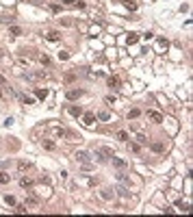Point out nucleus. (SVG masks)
<instances>
[{"instance_id": "1a4fd4ad", "label": "nucleus", "mask_w": 193, "mask_h": 217, "mask_svg": "<svg viewBox=\"0 0 193 217\" xmlns=\"http://www.w3.org/2000/svg\"><path fill=\"white\" fill-rule=\"evenodd\" d=\"M9 180H11V176H9V174H4V171H2V174H0V185H7Z\"/></svg>"}, {"instance_id": "423d86ee", "label": "nucleus", "mask_w": 193, "mask_h": 217, "mask_svg": "<svg viewBox=\"0 0 193 217\" xmlns=\"http://www.w3.org/2000/svg\"><path fill=\"white\" fill-rule=\"evenodd\" d=\"M67 113H70V115H74V117H78V115H82V109H80V107H70V109H67Z\"/></svg>"}, {"instance_id": "f8f14e48", "label": "nucleus", "mask_w": 193, "mask_h": 217, "mask_svg": "<svg viewBox=\"0 0 193 217\" xmlns=\"http://www.w3.org/2000/svg\"><path fill=\"white\" fill-rule=\"evenodd\" d=\"M117 139H119V141H126V139H128V132H126V130H119V132H117Z\"/></svg>"}, {"instance_id": "0eeeda50", "label": "nucleus", "mask_w": 193, "mask_h": 217, "mask_svg": "<svg viewBox=\"0 0 193 217\" xmlns=\"http://www.w3.org/2000/svg\"><path fill=\"white\" fill-rule=\"evenodd\" d=\"M24 206H33V208H35V206H39V200H37V198H28Z\"/></svg>"}, {"instance_id": "4be33fe9", "label": "nucleus", "mask_w": 193, "mask_h": 217, "mask_svg": "<svg viewBox=\"0 0 193 217\" xmlns=\"http://www.w3.org/2000/svg\"><path fill=\"white\" fill-rule=\"evenodd\" d=\"M63 4H74V0H63Z\"/></svg>"}, {"instance_id": "a211bd4d", "label": "nucleus", "mask_w": 193, "mask_h": 217, "mask_svg": "<svg viewBox=\"0 0 193 217\" xmlns=\"http://www.w3.org/2000/svg\"><path fill=\"white\" fill-rule=\"evenodd\" d=\"M4 202H7L9 206H13V204H15V198H11V196H7V198H4Z\"/></svg>"}, {"instance_id": "ddd939ff", "label": "nucleus", "mask_w": 193, "mask_h": 217, "mask_svg": "<svg viewBox=\"0 0 193 217\" xmlns=\"http://www.w3.org/2000/svg\"><path fill=\"white\" fill-rule=\"evenodd\" d=\"M113 163L117 165V167H126V163H124L122 159H115V154H113Z\"/></svg>"}, {"instance_id": "20e7f679", "label": "nucleus", "mask_w": 193, "mask_h": 217, "mask_svg": "<svg viewBox=\"0 0 193 217\" xmlns=\"http://www.w3.org/2000/svg\"><path fill=\"white\" fill-rule=\"evenodd\" d=\"M46 37H48V41H59V39H61V33H59V31H50Z\"/></svg>"}, {"instance_id": "aec40b11", "label": "nucleus", "mask_w": 193, "mask_h": 217, "mask_svg": "<svg viewBox=\"0 0 193 217\" xmlns=\"http://www.w3.org/2000/svg\"><path fill=\"white\" fill-rule=\"evenodd\" d=\"M18 167H20V169H28L31 165H28V163H24V161H20V163H18Z\"/></svg>"}, {"instance_id": "39448f33", "label": "nucleus", "mask_w": 193, "mask_h": 217, "mask_svg": "<svg viewBox=\"0 0 193 217\" xmlns=\"http://www.w3.org/2000/svg\"><path fill=\"white\" fill-rule=\"evenodd\" d=\"M148 117H150L152 122H156V124H158V122H163L161 113H156V111H150V113H148Z\"/></svg>"}, {"instance_id": "f3484780", "label": "nucleus", "mask_w": 193, "mask_h": 217, "mask_svg": "<svg viewBox=\"0 0 193 217\" xmlns=\"http://www.w3.org/2000/svg\"><path fill=\"white\" fill-rule=\"evenodd\" d=\"M152 148L156 150V152H163V150H165V146H163V143H152Z\"/></svg>"}, {"instance_id": "9d476101", "label": "nucleus", "mask_w": 193, "mask_h": 217, "mask_svg": "<svg viewBox=\"0 0 193 217\" xmlns=\"http://www.w3.org/2000/svg\"><path fill=\"white\" fill-rule=\"evenodd\" d=\"M20 185L24 187V189H26V187H33V180H31V178H22V180H20Z\"/></svg>"}, {"instance_id": "4468645a", "label": "nucleus", "mask_w": 193, "mask_h": 217, "mask_svg": "<svg viewBox=\"0 0 193 217\" xmlns=\"http://www.w3.org/2000/svg\"><path fill=\"white\" fill-rule=\"evenodd\" d=\"M124 4H126V7H128V9H132V11L137 9V2H132V0H124Z\"/></svg>"}, {"instance_id": "412c9836", "label": "nucleus", "mask_w": 193, "mask_h": 217, "mask_svg": "<svg viewBox=\"0 0 193 217\" xmlns=\"http://www.w3.org/2000/svg\"><path fill=\"white\" fill-rule=\"evenodd\" d=\"M11 35H22V31L18 28V26H13V28H11Z\"/></svg>"}, {"instance_id": "f257e3e1", "label": "nucleus", "mask_w": 193, "mask_h": 217, "mask_svg": "<svg viewBox=\"0 0 193 217\" xmlns=\"http://www.w3.org/2000/svg\"><path fill=\"white\" fill-rule=\"evenodd\" d=\"M65 96H67V100H76V98H80V96H82V89H70Z\"/></svg>"}, {"instance_id": "9b49d317", "label": "nucleus", "mask_w": 193, "mask_h": 217, "mask_svg": "<svg viewBox=\"0 0 193 217\" xmlns=\"http://www.w3.org/2000/svg\"><path fill=\"white\" fill-rule=\"evenodd\" d=\"M109 87H119V78H117V76L109 78Z\"/></svg>"}, {"instance_id": "6ab92c4d", "label": "nucleus", "mask_w": 193, "mask_h": 217, "mask_svg": "<svg viewBox=\"0 0 193 217\" xmlns=\"http://www.w3.org/2000/svg\"><path fill=\"white\" fill-rule=\"evenodd\" d=\"M43 148H46V150H54V143L52 141H43Z\"/></svg>"}, {"instance_id": "7ed1b4c3", "label": "nucleus", "mask_w": 193, "mask_h": 217, "mask_svg": "<svg viewBox=\"0 0 193 217\" xmlns=\"http://www.w3.org/2000/svg\"><path fill=\"white\" fill-rule=\"evenodd\" d=\"M76 161H78V163H87V161H89V152H85V150L76 152Z\"/></svg>"}, {"instance_id": "dca6fc26", "label": "nucleus", "mask_w": 193, "mask_h": 217, "mask_svg": "<svg viewBox=\"0 0 193 217\" xmlns=\"http://www.w3.org/2000/svg\"><path fill=\"white\" fill-rule=\"evenodd\" d=\"M139 113H141V111H139V109H132V111H130V113H128V120H130V117H139Z\"/></svg>"}, {"instance_id": "6e6552de", "label": "nucleus", "mask_w": 193, "mask_h": 217, "mask_svg": "<svg viewBox=\"0 0 193 217\" xmlns=\"http://www.w3.org/2000/svg\"><path fill=\"white\" fill-rule=\"evenodd\" d=\"M35 93H37V98H39V100H46L48 98V89H37Z\"/></svg>"}, {"instance_id": "f03ea898", "label": "nucleus", "mask_w": 193, "mask_h": 217, "mask_svg": "<svg viewBox=\"0 0 193 217\" xmlns=\"http://www.w3.org/2000/svg\"><path fill=\"white\" fill-rule=\"evenodd\" d=\"M93 122H96V115H93V113H85V115H82V124H85V126H93Z\"/></svg>"}, {"instance_id": "5701e85b", "label": "nucleus", "mask_w": 193, "mask_h": 217, "mask_svg": "<svg viewBox=\"0 0 193 217\" xmlns=\"http://www.w3.org/2000/svg\"><path fill=\"white\" fill-rule=\"evenodd\" d=\"M2 2H9V4H13V0H2Z\"/></svg>"}, {"instance_id": "2eb2a0df", "label": "nucleus", "mask_w": 193, "mask_h": 217, "mask_svg": "<svg viewBox=\"0 0 193 217\" xmlns=\"http://www.w3.org/2000/svg\"><path fill=\"white\" fill-rule=\"evenodd\" d=\"M137 39H139L137 33H130V35H128V43H137Z\"/></svg>"}]
</instances>
